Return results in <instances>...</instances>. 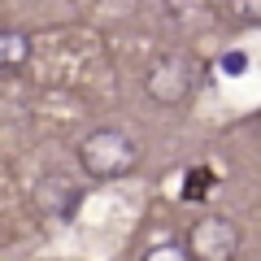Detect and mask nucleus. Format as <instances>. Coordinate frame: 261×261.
Listing matches in <instances>:
<instances>
[{
    "instance_id": "f257e3e1",
    "label": "nucleus",
    "mask_w": 261,
    "mask_h": 261,
    "mask_svg": "<svg viewBox=\"0 0 261 261\" xmlns=\"http://www.w3.org/2000/svg\"><path fill=\"white\" fill-rule=\"evenodd\" d=\"M79 161H83L87 178L109 183V178H122V174H130V170L140 166V144L130 140L126 130L100 126L79 144Z\"/></svg>"
},
{
    "instance_id": "f03ea898",
    "label": "nucleus",
    "mask_w": 261,
    "mask_h": 261,
    "mask_svg": "<svg viewBox=\"0 0 261 261\" xmlns=\"http://www.w3.org/2000/svg\"><path fill=\"white\" fill-rule=\"evenodd\" d=\"M144 92L157 105H183L196 92V61L187 53H166L148 65V79H144Z\"/></svg>"
},
{
    "instance_id": "7ed1b4c3",
    "label": "nucleus",
    "mask_w": 261,
    "mask_h": 261,
    "mask_svg": "<svg viewBox=\"0 0 261 261\" xmlns=\"http://www.w3.org/2000/svg\"><path fill=\"white\" fill-rule=\"evenodd\" d=\"M187 252L196 261H235V252H240V226L222 214L196 218L192 231H187Z\"/></svg>"
},
{
    "instance_id": "20e7f679",
    "label": "nucleus",
    "mask_w": 261,
    "mask_h": 261,
    "mask_svg": "<svg viewBox=\"0 0 261 261\" xmlns=\"http://www.w3.org/2000/svg\"><path fill=\"white\" fill-rule=\"evenodd\" d=\"M35 200H39V209H44V214H53V218H70V214H74V205H79V187L70 183L65 174H48L44 183H39Z\"/></svg>"
},
{
    "instance_id": "39448f33",
    "label": "nucleus",
    "mask_w": 261,
    "mask_h": 261,
    "mask_svg": "<svg viewBox=\"0 0 261 261\" xmlns=\"http://www.w3.org/2000/svg\"><path fill=\"white\" fill-rule=\"evenodd\" d=\"M31 61V35L27 31H0V74H18Z\"/></svg>"
},
{
    "instance_id": "423d86ee",
    "label": "nucleus",
    "mask_w": 261,
    "mask_h": 261,
    "mask_svg": "<svg viewBox=\"0 0 261 261\" xmlns=\"http://www.w3.org/2000/svg\"><path fill=\"white\" fill-rule=\"evenodd\" d=\"M226 9L244 27H261V0H226Z\"/></svg>"
},
{
    "instance_id": "0eeeda50",
    "label": "nucleus",
    "mask_w": 261,
    "mask_h": 261,
    "mask_svg": "<svg viewBox=\"0 0 261 261\" xmlns=\"http://www.w3.org/2000/svg\"><path fill=\"white\" fill-rule=\"evenodd\" d=\"M140 261H196V257L183 248V244H152Z\"/></svg>"
},
{
    "instance_id": "6e6552de",
    "label": "nucleus",
    "mask_w": 261,
    "mask_h": 261,
    "mask_svg": "<svg viewBox=\"0 0 261 261\" xmlns=\"http://www.w3.org/2000/svg\"><path fill=\"white\" fill-rule=\"evenodd\" d=\"M218 70H222L226 79H235V74H244V70H248V57H244V53H222Z\"/></svg>"
}]
</instances>
